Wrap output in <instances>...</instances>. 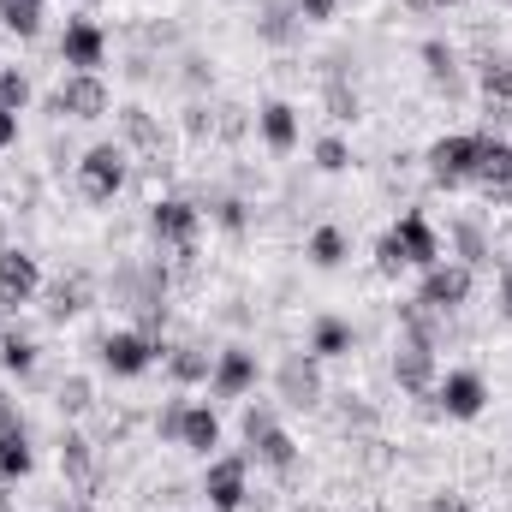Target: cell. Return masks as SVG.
Here are the masks:
<instances>
[{
    "instance_id": "obj_1",
    "label": "cell",
    "mask_w": 512,
    "mask_h": 512,
    "mask_svg": "<svg viewBox=\"0 0 512 512\" xmlns=\"http://www.w3.org/2000/svg\"><path fill=\"white\" fill-rule=\"evenodd\" d=\"M131 179V155L120 143H90L84 149V161H78V191L90 197V203H114L120 191H126Z\"/></svg>"
},
{
    "instance_id": "obj_2",
    "label": "cell",
    "mask_w": 512,
    "mask_h": 512,
    "mask_svg": "<svg viewBox=\"0 0 512 512\" xmlns=\"http://www.w3.org/2000/svg\"><path fill=\"white\" fill-rule=\"evenodd\" d=\"M96 358L108 376H143L149 364H161V340H149L143 328H114L108 340H96Z\"/></svg>"
},
{
    "instance_id": "obj_3",
    "label": "cell",
    "mask_w": 512,
    "mask_h": 512,
    "mask_svg": "<svg viewBox=\"0 0 512 512\" xmlns=\"http://www.w3.org/2000/svg\"><path fill=\"white\" fill-rule=\"evenodd\" d=\"M429 179L435 185H465V179H477V131H447V137H435L429 143Z\"/></svg>"
},
{
    "instance_id": "obj_4",
    "label": "cell",
    "mask_w": 512,
    "mask_h": 512,
    "mask_svg": "<svg viewBox=\"0 0 512 512\" xmlns=\"http://www.w3.org/2000/svg\"><path fill=\"white\" fill-rule=\"evenodd\" d=\"M251 459L245 453H221V459H209V471H203V495H209V507L215 512H245L251 501Z\"/></svg>"
},
{
    "instance_id": "obj_5",
    "label": "cell",
    "mask_w": 512,
    "mask_h": 512,
    "mask_svg": "<svg viewBox=\"0 0 512 512\" xmlns=\"http://www.w3.org/2000/svg\"><path fill=\"white\" fill-rule=\"evenodd\" d=\"M48 108L66 114V120H102V114L114 108V90L102 84V72H66V84L54 90Z\"/></svg>"
},
{
    "instance_id": "obj_6",
    "label": "cell",
    "mask_w": 512,
    "mask_h": 512,
    "mask_svg": "<svg viewBox=\"0 0 512 512\" xmlns=\"http://www.w3.org/2000/svg\"><path fill=\"white\" fill-rule=\"evenodd\" d=\"M197 227H203V209H197L191 197H161V203H149V233H155L161 251L197 245Z\"/></svg>"
},
{
    "instance_id": "obj_7",
    "label": "cell",
    "mask_w": 512,
    "mask_h": 512,
    "mask_svg": "<svg viewBox=\"0 0 512 512\" xmlns=\"http://www.w3.org/2000/svg\"><path fill=\"white\" fill-rule=\"evenodd\" d=\"M471 286H477V274H471L465 262H435V268H423L417 298H423L429 310L453 316V310H465V304H471Z\"/></svg>"
},
{
    "instance_id": "obj_8",
    "label": "cell",
    "mask_w": 512,
    "mask_h": 512,
    "mask_svg": "<svg viewBox=\"0 0 512 512\" xmlns=\"http://www.w3.org/2000/svg\"><path fill=\"white\" fill-rule=\"evenodd\" d=\"M435 411H447V417H459V423H471V417H483L489 411V382L477 376V370H447L441 382H435Z\"/></svg>"
},
{
    "instance_id": "obj_9",
    "label": "cell",
    "mask_w": 512,
    "mask_h": 512,
    "mask_svg": "<svg viewBox=\"0 0 512 512\" xmlns=\"http://www.w3.org/2000/svg\"><path fill=\"white\" fill-rule=\"evenodd\" d=\"M280 399L292 405V411H316L322 405V358H310V352H292L286 364H280Z\"/></svg>"
},
{
    "instance_id": "obj_10",
    "label": "cell",
    "mask_w": 512,
    "mask_h": 512,
    "mask_svg": "<svg viewBox=\"0 0 512 512\" xmlns=\"http://www.w3.org/2000/svg\"><path fill=\"white\" fill-rule=\"evenodd\" d=\"M36 292H42V262L30 251H18V245H6V251H0V304L18 310V304H30Z\"/></svg>"
},
{
    "instance_id": "obj_11",
    "label": "cell",
    "mask_w": 512,
    "mask_h": 512,
    "mask_svg": "<svg viewBox=\"0 0 512 512\" xmlns=\"http://www.w3.org/2000/svg\"><path fill=\"white\" fill-rule=\"evenodd\" d=\"M393 382L405 387V393H417V399H429L435 382H441L435 346H423V340H399V352H393Z\"/></svg>"
},
{
    "instance_id": "obj_12",
    "label": "cell",
    "mask_w": 512,
    "mask_h": 512,
    "mask_svg": "<svg viewBox=\"0 0 512 512\" xmlns=\"http://www.w3.org/2000/svg\"><path fill=\"white\" fill-rule=\"evenodd\" d=\"M60 60H66L72 72H96V66L108 60V30H102L96 18H72L66 36H60Z\"/></svg>"
},
{
    "instance_id": "obj_13",
    "label": "cell",
    "mask_w": 512,
    "mask_h": 512,
    "mask_svg": "<svg viewBox=\"0 0 512 512\" xmlns=\"http://www.w3.org/2000/svg\"><path fill=\"white\" fill-rule=\"evenodd\" d=\"M393 239H399V251H405L411 268H435V262H441V233L429 227L423 209H405V215L393 221Z\"/></svg>"
},
{
    "instance_id": "obj_14",
    "label": "cell",
    "mask_w": 512,
    "mask_h": 512,
    "mask_svg": "<svg viewBox=\"0 0 512 512\" xmlns=\"http://www.w3.org/2000/svg\"><path fill=\"white\" fill-rule=\"evenodd\" d=\"M173 447H185V453H215L221 447V417H215V405H179V429H173Z\"/></svg>"
},
{
    "instance_id": "obj_15",
    "label": "cell",
    "mask_w": 512,
    "mask_h": 512,
    "mask_svg": "<svg viewBox=\"0 0 512 512\" xmlns=\"http://www.w3.org/2000/svg\"><path fill=\"white\" fill-rule=\"evenodd\" d=\"M251 387H256V352H245V346L215 352V376H209V393L215 399H245Z\"/></svg>"
},
{
    "instance_id": "obj_16",
    "label": "cell",
    "mask_w": 512,
    "mask_h": 512,
    "mask_svg": "<svg viewBox=\"0 0 512 512\" xmlns=\"http://www.w3.org/2000/svg\"><path fill=\"white\" fill-rule=\"evenodd\" d=\"M60 471H66V483H72L78 495H90V489L102 483L96 441H90V435H78V429H66V435H60Z\"/></svg>"
},
{
    "instance_id": "obj_17",
    "label": "cell",
    "mask_w": 512,
    "mask_h": 512,
    "mask_svg": "<svg viewBox=\"0 0 512 512\" xmlns=\"http://www.w3.org/2000/svg\"><path fill=\"white\" fill-rule=\"evenodd\" d=\"M477 185L483 191H507L512 185V143L495 131H477Z\"/></svg>"
},
{
    "instance_id": "obj_18",
    "label": "cell",
    "mask_w": 512,
    "mask_h": 512,
    "mask_svg": "<svg viewBox=\"0 0 512 512\" xmlns=\"http://www.w3.org/2000/svg\"><path fill=\"white\" fill-rule=\"evenodd\" d=\"M256 36L268 48H292L304 36V18L292 12V0H268V6H256Z\"/></svg>"
},
{
    "instance_id": "obj_19",
    "label": "cell",
    "mask_w": 512,
    "mask_h": 512,
    "mask_svg": "<svg viewBox=\"0 0 512 512\" xmlns=\"http://www.w3.org/2000/svg\"><path fill=\"white\" fill-rule=\"evenodd\" d=\"M256 131H262V143H268L274 155L298 149V108H292V102H262V108H256Z\"/></svg>"
},
{
    "instance_id": "obj_20",
    "label": "cell",
    "mask_w": 512,
    "mask_h": 512,
    "mask_svg": "<svg viewBox=\"0 0 512 512\" xmlns=\"http://www.w3.org/2000/svg\"><path fill=\"white\" fill-rule=\"evenodd\" d=\"M90 298H96V286H90L84 274H60V280L48 286V322H72V316H84Z\"/></svg>"
},
{
    "instance_id": "obj_21",
    "label": "cell",
    "mask_w": 512,
    "mask_h": 512,
    "mask_svg": "<svg viewBox=\"0 0 512 512\" xmlns=\"http://www.w3.org/2000/svg\"><path fill=\"white\" fill-rule=\"evenodd\" d=\"M161 364L179 387H197L215 376V352H203V346H161Z\"/></svg>"
},
{
    "instance_id": "obj_22",
    "label": "cell",
    "mask_w": 512,
    "mask_h": 512,
    "mask_svg": "<svg viewBox=\"0 0 512 512\" xmlns=\"http://www.w3.org/2000/svg\"><path fill=\"white\" fill-rule=\"evenodd\" d=\"M251 459L256 465H268L274 477H292V471H298V441L274 423V429H262V435L251 441Z\"/></svg>"
},
{
    "instance_id": "obj_23",
    "label": "cell",
    "mask_w": 512,
    "mask_h": 512,
    "mask_svg": "<svg viewBox=\"0 0 512 512\" xmlns=\"http://www.w3.org/2000/svg\"><path fill=\"white\" fill-rule=\"evenodd\" d=\"M352 346H358V328H352L346 316H316V328H310V358H352Z\"/></svg>"
},
{
    "instance_id": "obj_24",
    "label": "cell",
    "mask_w": 512,
    "mask_h": 512,
    "mask_svg": "<svg viewBox=\"0 0 512 512\" xmlns=\"http://www.w3.org/2000/svg\"><path fill=\"white\" fill-rule=\"evenodd\" d=\"M30 471H36V453H30V429H24V423L0 429V483H18V477H30Z\"/></svg>"
},
{
    "instance_id": "obj_25",
    "label": "cell",
    "mask_w": 512,
    "mask_h": 512,
    "mask_svg": "<svg viewBox=\"0 0 512 512\" xmlns=\"http://www.w3.org/2000/svg\"><path fill=\"white\" fill-rule=\"evenodd\" d=\"M417 54H423V72H429V84H435V90H447V96H459V54H453L441 36H429Z\"/></svg>"
},
{
    "instance_id": "obj_26",
    "label": "cell",
    "mask_w": 512,
    "mask_h": 512,
    "mask_svg": "<svg viewBox=\"0 0 512 512\" xmlns=\"http://www.w3.org/2000/svg\"><path fill=\"white\" fill-rule=\"evenodd\" d=\"M399 328H405V340L441 346V334H447V316H441V310H429L423 298H411V304H399Z\"/></svg>"
},
{
    "instance_id": "obj_27",
    "label": "cell",
    "mask_w": 512,
    "mask_h": 512,
    "mask_svg": "<svg viewBox=\"0 0 512 512\" xmlns=\"http://www.w3.org/2000/svg\"><path fill=\"white\" fill-rule=\"evenodd\" d=\"M304 256H310V268H340L346 256H352V239H346V227H316L310 233V245H304Z\"/></svg>"
},
{
    "instance_id": "obj_28",
    "label": "cell",
    "mask_w": 512,
    "mask_h": 512,
    "mask_svg": "<svg viewBox=\"0 0 512 512\" xmlns=\"http://www.w3.org/2000/svg\"><path fill=\"white\" fill-rule=\"evenodd\" d=\"M36 358H42V352H36V340H30L24 328H6V334H0V370H6V376H30Z\"/></svg>"
},
{
    "instance_id": "obj_29",
    "label": "cell",
    "mask_w": 512,
    "mask_h": 512,
    "mask_svg": "<svg viewBox=\"0 0 512 512\" xmlns=\"http://www.w3.org/2000/svg\"><path fill=\"white\" fill-rule=\"evenodd\" d=\"M477 84L489 102H512V54H483L477 60Z\"/></svg>"
},
{
    "instance_id": "obj_30",
    "label": "cell",
    "mask_w": 512,
    "mask_h": 512,
    "mask_svg": "<svg viewBox=\"0 0 512 512\" xmlns=\"http://www.w3.org/2000/svg\"><path fill=\"white\" fill-rule=\"evenodd\" d=\"M54 405H60V417H84L96 405V382L90 376H66V382L54 387Z\"/></svg>"
},
{
    "instance_id": "obj_31",
    "label": "cell",
    "mask_w": 512,
    "mask_h": 512,
    "mask_svg": "<svg viewBox=\"0 0 512 512\" xmlns=\"http://www.w3.org/2000/svg\"><path fill=\"white\" fill-rule=\"evenodd\" d=\"M453 245H459V262H465L471 274L489 262V239H483V227H477V221H453Z\"/></svg>"
},
{
    "instance_id": "obj_32",
    "label": "cell",
    "mask_w": 512,
    "mask_h": 512,
    "mask_svg": "<svg viewBox=\"0 0 512 512\" xmlns=\"http://www.w3.org/2000/svg\"><path fill=\"white\" fill-rule=\"evenodd\" d=\"M0 24L12 36H36L42 30V0H0Z\"/></svg>"
},
{
    "instance_id": "obj_33",
    "label": "cell",
    "mask_w": 512,
    "mask_h": 512,
    "mask_svg": "<svg viewBox=\"0 0 512 512\" xmlns=\"http://www.w3.org/2000/svg\"><path fill=\"white\" fill-rule=\"evenodd\" d=\"M310 155H316V167H322V173H346V167H352V143H346V137H334V131H328V137H316V149H310Z\"/></svg>"
},
{
    "instance_id": "obj_34",
    "label": "cell",
    "mask_w": 512,
    "mask_h": 512,
    "mask_svg": "<svg viewBox=\"0 0 512 512\" xmlns=\"http://www.w3.org/2000/svg\"><path fill=\"white\" fill-rule=\"evenodd\" d=\"M0 108H12V114L30 108V78L18 66H0Z\"/></svg>"
},
{
    "instance_id": "obj_35",
    "label": "cell",
    "mask_w": 512,
    "mask_h": 512,
    "mask_svg": "<svg viewBox=\"0 0 512 512\" xmlns=\"http://www.w3.org/2000/svg\"><path fill=\"white\" fill-rule=\"evenodd\" d=\"M215 227L221 233H245L251 227V203L245 197H215Z\"/></svg>"
},
{
    "instance_id": "obj_36",
    "label": "cell",
    "mask_w": 512,
    "mask_h": 512,
    "mask_svg": "<svg viewBox=\"0 0 512 512\" xmlns=\"http://www.w3.org/2000/svg\"><path fill=\"white\" fill-rule=\"evenodd\" d=\"M328 120H340V126H346V120H358V90H352L346 78H334V84H328Z\"/></svg>"
},
{
    "instance_id": "obj_37",
    "label": "cell",
    "mask_w": 512,
    "mask_h": 512,
    "mask_svg": "<svg viewBox=\"0 0 512 512\" xmlns=\"http://www.w3.org/2000/svg\"><path fill=\"white\" fill-rule=\"evenodd\" d=\"M179 126H185V137H197V143H203V137H215V108H209V102H191Z\"/></svg>"
},
{
    "instance_id": "obj_38",
    "label": "cell",
    "mask_w": 512,
    "mask_h": 512,
    "mask_svg": "<svg viewBox=\"0 0 512 512\" xmlns=\"http://www.w3.org/2000/svg\"><path fill=\"white\" fill-rule=\"evenodd\" d=\"M399 268H411V262H405V251H399V239H393V233H382V239H376V274H387V280H393Z\"/></svg>"
},
{
    "instance_id": "obj_39",
    "label": "cell",
    "mask_w": 512,
    "mask_h": 512,
    "mask_svg": "<svg viewBox=\"0 0 512 512\" xmlns=\"http://www.w3.org/2000/svg\"><path fill=\"white\" fill-rule=\"evenodd\" d=\"M280 417H274V405L268 399H256V405H245V417H239V429H245V441H256L262 429H274Z\"/></svg>"
},
{
    "instance_id": "obj_40",
    "label": "cell",
    "mask_w": 512,
    "mask_h": 512,
    "mask_svg": "<svg viewBox=\"0 0 512 512\" xmlns=\"http://www.w3.org/2000/svg\"><path fill=\"white\" fill-rule=\"evenodd\" d=\"M292 12H298L304 24H328V18L340 12V0H292Z\"/></svg>"
},
{
    "instance_id": "obj_41",
    "label": "cell",
    "mask_w": 512,
    "mask_h": 512,
    "mask_svg": "<svg viewBox=\"0 0 512 512\" xmlns=\"http://www.w3.org/2000/svg\"><path fill=\"white\" fill-rule=\"evenodd\" d=\"M423 512H471V501H465V495H435Z\"/></svg>"
},
{
    "instance_id": "obj_42",
    "label": "cell",
    "mask_w": 512,
    "mask_h": 512,
    "mask_svg": "<svg viewBox=\"0 0 512 512\" xmlns=\"http://www.w3.org/2000/svg\"><path fill=\"white\" fill-rule=\"evenodd\" d=\"M6 143H18V114H12V108H0V149H6Z\"/></svg>"
},
{
    "instance_id": "obj_43",
    "label": "cell",
    "mask_w": 512,
    "mask_h": 512,
    "mask_svg": "<svg viewBox=\"0 0 512 512\" xmlns=\"http://www.w3.org/2000/svg\"><path fill=\"white\" fill-rule=\"evenodd\" d=\"M495 304H501V316L512 322V262L501 268V298H495Z\"/></svg>"
},
{
    "instance_id": "obj_44",
    "label": "cell",
    "mask_w": 512,
    "mask_h": 512,
    "mask_svg": "<svg viewBox=\"0 0 512 512\" xmlns=\"http://www.w3.org/2000/svg\"><path fill=\"white\" fill-rule=\"evenodd\" d=\"M399 6H405L411 18H429V12H441V0H399Z\"/></svg>"
},
{
    "instance_id": "obj_45",
    "label": "cell",
    "mask_w": 512,
    "mask_h": 512,
    "mask_svg": "<svg viewBox=\"0 0 512 512\" xmlns=\"http://www.w3.org/2000/svg\"><path fill=\"white\" fill-rule=\"evenodd\" d=\"M54 512H90V501H66V507H54Z\"/></svg>"
},
{
    "instance_id": "obj_46",
    "label": "cell",
    "mask_w": 512,
    "mask_h": 512,
    "mask_svg": "<svg viewBox=\"0 0 512 512\" xmlns=\"http://www.w3.org/2000/svg\"><path fill=\"white\" fill-rule=\"evenodd\" d=\"M0 512H12V495H6V483H0Z\"/></svg>"
},
{
    "instance_id": "obj_47",
    "label": "cell",
    "mask_w": 512,
    "mask_h": 512,
    "mask_svg": "<svg viewBox=\"0 0 512 512\" xmlns=\"http://www.w3.org/2000/svg\"><path fill=\"white\" fill-rule=\"evenodd\" d=\"M6 405H12V399H6V393H0V411H6Z\"/></svg>"
},
{
    "instance_id": "obj_48",
    "label": "cell",
    "mask_w": 512,
    "mask_h": 512,
    "mask_svg": "<svg viewBox=\"0 0 512 512\" xmlns=\"http://www.w3.org/2000/svg\"><path fill=\"white\" fill-rule=\"evenodd\" d=\"M441 6H465V0H441Z\"/></svg>"
},
{
    "instance_id": "obj_49",
    "label": "cell",
    "mask_w": 512,
    "mask_h": 512,
    "mask_svg": "<svg viewBox=\"0 0 512 512\" xmlns=\"http://www.w3.org/2000/svg\"><path fill=\"white\" fill-rule=\"evenodd\" d=\"M364 512H387V507H364Z\"/></svg>"
}]
</instances>
